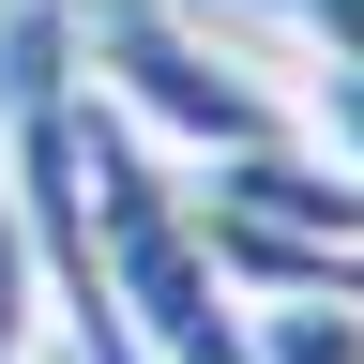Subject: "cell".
I'll return each instance as SVG.
<instances>
[{"mask_svg": "<svg viewBox=\"0 0 364 364\" xmlns=\"http://www.w3.org/2000/svg\"><path fill=\"white\" fill-rule=\"evenodd\" d=\"M76 76L122 136H152L167 167H213V152H273L304 136L289 76L258 46H228L213 0H76Z\"/></svg>", "mask_w": 364, "mask_h": 364, "instance_id": "1", "label": "cell"}, {"mask_svg": "<svg viewBox=\"0 0 364 364\" xmlns=\"http://www.w3.org/2000/svg\"><path fill=\"white\" fill-rule=\"evenodd\" d=\"M76 182H91V258H107V304H122L136 364H258L243 289L213 273V228L182 198V167L91 107V76H76Z\"/></svg>", "mask_w": 364, "mask_h": 364, "instance_id": "2", "label": "cell"}, {"mask_svg": "<svg viewBox=\"0 0 364 364\" xmlns=\"http://www.w3.org/2000/svg\"><path fill=\"white\" fill-rule=\"evenodd\" d=\"M243 349H258V364H364V304L258 289V304H243Z\"/></svg>", "mask_w": 364, "mask_h": 364, "instance_id": "3", "label": "cell"}, {"mask_svg": "<svg viewBox=\"0 0 364 364\" xmlns=\"http://www.w3.org/2000/svg\"><path fill=\"white\" fill-rule=\"evenodd\" d=\"M289 107H304V152L364 182V61H289Z\"/></svg>", "mask_w": 364, "mask_h": 364, "instance_id": "4", "label": "cell"}, {"mask_svg": "<svg viewBox=\"0 0 364 364\" xmlns=\"http://www.w3.org/2000/svg\"><path fill=\"white\" fill-rule=\"evenodd\" d=\"M213 16H258V31H289L304 61H364V0H213Z\"/></svg>", "mask_w": 364, "mask_h": 364, "instance_id": "5", "label": "cell"}, {"mask_svg": "<svg viewBox=\"0 0 364 364\" xmlns=\"http://www.w3.org/2000/svg\"><path fill=\"white\" fill-rule=\"evenodd\" d=\"M31 334H46V273H31V228H16V198H0V364H31Z\"/></svg>", "mask_w": 364, "mask_h": 364, "instance_id": "6", "label": "cell"}]
</instances>
